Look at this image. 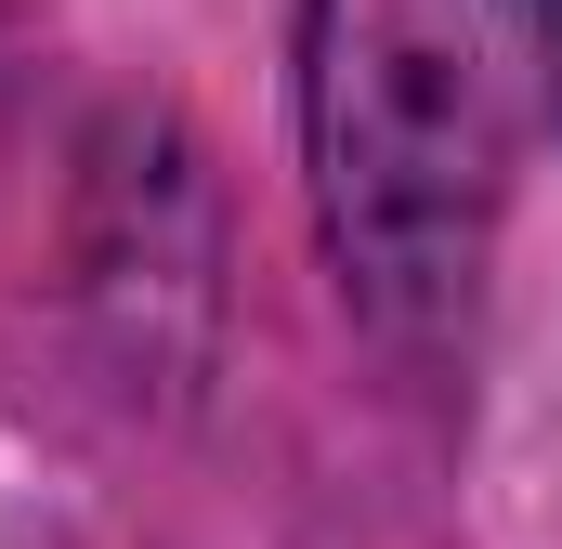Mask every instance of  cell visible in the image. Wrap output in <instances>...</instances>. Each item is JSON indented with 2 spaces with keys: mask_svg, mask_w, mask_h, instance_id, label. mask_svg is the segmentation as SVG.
I'll return each instance as SVG.
<instances>
[{
  "mask_svg": "<svg viewBox=\"0 0 562 549\" xmlns=\"http://www.w3.org/2000/svg\"><path fill=\"white\" fill-rule=\"evenodd\" d=\"M537 92H550V119H562V0H537Z\"/></svg>",
  "mask_w": 562,
  "mask_h": 549,
  "instance_id": "7a4b0ae2",
  "label": "cell"
},
{
  "mask_svg": "<svg viewBox=\"0 0 562 549\" xmlns=\"http://www.w3.org/2000/svg\"><path fill=\"white\" fill-rule=\"evenodd\" d=\"M537 119V0H301L314 236L393 354L471 327Z\"/></svg>",
  "mask_w": 562,
  "mask_h": 549,
  "instance_id": "6da1fadb",
  "label": "cell"
}]
</instances>
